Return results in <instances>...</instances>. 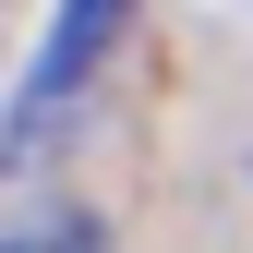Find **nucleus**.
<instances>
[{
    "mask_svg": "<svg viewBox=\"0 0 253 253\" xmlns=\"http://www.w3.org/2000/svg\"><path fill=\"white\" fill-rule=\"evenodd\" d=\"M12 253H97V229H84V217H48V229H24Z\"/></svg>",
    "mask_w": 253,
    "mask_h": 253,
    "instance_id": "nucleus-2",
    "label": "nucleus"
},
{
    "mask_svg": "<svg viewBox=\"0 0 253 253\" xmlns=\"http://www.w3.org/2000/svg\"><path fill=\"white\" fill-rule=\"evenodd\" d=\"M109 37H121V12H109V0H73V12L48 24L37 73H24V97H12V169H24V157H48V133L73 121V84L109 60Z\"/></svg>",
    "mask_w": 253,
    "mask_h": 253,
    "instance_id": "nucleus-1",
    "label": "nucleus"
}]
</instances>
